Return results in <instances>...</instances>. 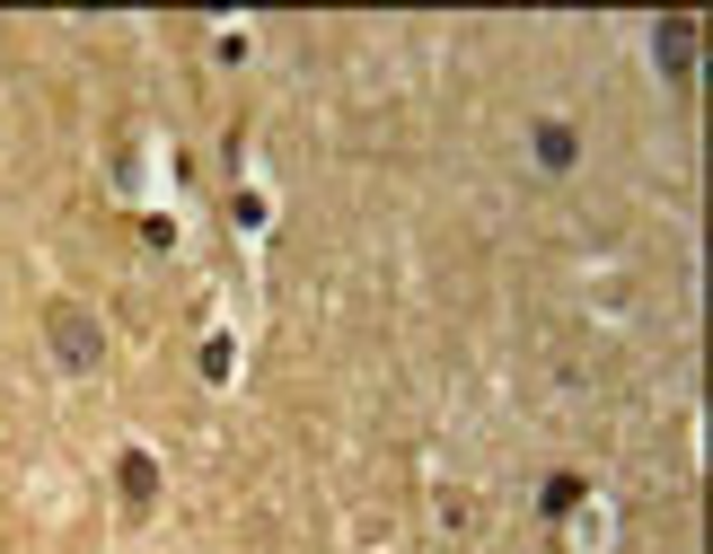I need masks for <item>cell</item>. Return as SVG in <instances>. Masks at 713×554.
I'll list each match as a JSON object with an SVG mask.
<instances>
[{"label": "cell", "mask_w": 713, "mask_h": 554, "mask_svg": "<svg viewBox=\"0 0 713 554\" xmlns=\"http://www.w3.org/2000/svg\"><path fill=\"white\" fill-rule=\"evenodd\" d=\"M44 326H53V352H62V361H71V370H89V361H98V326H89V318H80V309H53V318H44Z\"/></svg>", "instance_id": "obj_1"}, {"label": "cell", "mask_w": 713, "mask_h": 554, "mask_svg": "<svg viewBox=\"0 0 713 554\" xmlns=\"http://www.w3.org/2000/svg\"><path fill=\"white\" fill-rule=\"evenodd\" d=\"M150 493H159V466H150V457H123V502L150 511Z\"/></svg>", "instance_id": "obj_2"}]
</instances>
